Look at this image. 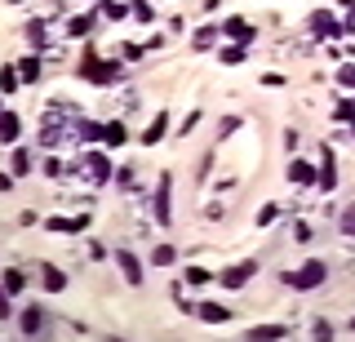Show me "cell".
<instances>
[{
	"label": "cell",
	"mask_w": 355,
	"mask_h": 342,
	"mask_svg": "<svg viewBox=\"0 0 355 342\" xmlns=\"http://www.w3.org/2000/svg\"><path fill=\"white\" fill-rule=\"evenodd\" d=\"M5 289H9V298L22 293V289H27V275H22L18 267H9V271H5Z\"/></svg>",
	"instance_id": "obj_25"
},
{
	"label": "cell",
	"mask_w": 355,
	"mask_h": 342,
	"mask_svg": "<svg viewBox=\"0 0 355 342\" xmlns=\"http://www.w3.org/2000/svg\"><path fill=\"white\" fill-rule=\"evenodd\" d=\"M120 58H125V62H138L142 58V45H125V49H120Z\"/></svg>",
	"instance_id": "obj_36"
},
{
	"label": "cell",
	"mask_w": 355,
	"mask_h": 342,
	"mask_svg": "<svg viewBox=\"0 0 355 342\" xmlns=\"http://www.w3.org/2000/svg\"><path fill=\"white\" fill-rule=\"evenodd\" d=\"M40 280H44V289H49V293H62L67 289V275L53 267V262H40Z\"/></svg>",
	"instance_id": "obj_17"
},
{
	"label": "cell",
	"mask_w": 355,
	"mask_h": 342,
	"mask_svg": "<svg viewBox=\"0 0 355 342\" xmlns=\"http://www.w3.org/2000/svg\"><path fill=\"white\" fill-rule=\"evenodd\" d=\"M351 134H355V120H351Z\"/></svg>",
	"instance_id": "obj_44"
},
{
	"label": "cell",
	"mask_w": 355,
	"mask_h": 342,
	"mask_svg": "<svg viewBox=\"0 0 355 342\" xmlns=\"http://www.w3.org/2000/svg\"><path fill=\"white\" fill-rule=\"evenodd\" d=\"M129 14L138 18V23H151V18H155V9L147 5V0H133V5H129Z\"/></svg>",
	"instance_id": "obj_32"
},
{
	"label": "cell",
	"mask_w": 355,
	"mask_h": 342,
	"mask_svg": "<svg viewBox=\"0 0 355 342\" xmlns=\"http://www.w3.org/2000/svg\"><path fill=\"white\" fill-rule=\"evenodd\" d=\"M89 227V214H76V218H44V231L53 236H76V231Z\"/></svg>",
	"instance_id": "obj_10"
},
{
	"label": "cell",
	"mask_w": 355,
	"mask_h": 342,
	"mask_svg": "<svg viewBox=\"0 0 355 342\" xmlns=\"http://www.w3.org/2000/svg\"><path fill=\"white\" fill-rule=\"evenodd\" d=\"M311 31H315L320 40H333V36H342V23L329 14V9H315V14H311Z\"/></svg>",
	"instance_id": "obj_9"
},
{
	"label": "cell",
	"mask_w": 355,
	"mask_h": 342,
	"mask_svg": "<svg viewBox=\"0 0 355 342\" xmlns=\"http://www.w3.org/2000/svg\"><path fill=\"white\" fill-rule=\"evenodd\" d=\"M116 182H120V191H138V169H133V164L116 169Z\"/></svg>",
	"instance_id": "obj_23"
},
{
	"label": "cell",
	"mask_w": 355,
	"mask_h": 342,
	"mask_svg": "<svg viewBox=\"0 0 355 342\" xmlns=\"http://www.w3.org/2000/svg\"><path fill=\"white\" fill-rule=\"evenodd\" d=\"M324 280H329V267H324L320 258H311V262H302L297 271H284V275H280V284H288V289H297V293L320 289Z\"/></svg>",
	"instance_id": "obj_3"
},
{
	"label": "cell",
	"mask_w": 355,
	"mask_h": 342,
	"mask_svg": "<svg viewBox=\"0 0 355 342\" xmlns=\"http://www.w3.org/2000/svg\"><path fill=\"white\" fill-rule=\"evenodd\" d=\"M253 275H258V262H253V258L249 262H231V267L218 275V284H222V289H244Z\"/></svg>",
	"instance_id": "obj_5"
},
{
	"label": "cell",
	"mask_w": 355,
	"mask_h": 342,
	"mask_svg": "<svg viewBox=\"0 0 355 342\" xmlns=\"http://www.w3.org/2000/svg\"><path fill=\"white\" fill-rule=\"evenodd\" d=\"M218 36H222V27H218V23L200 27L196 36H191V49H200V53H205V49H218Z\"/></svg>",
	"instance_id": "obj_16"
},
{
	"label": "cell",
	"mask_w": 355,
	"mask_h": 342,
	"mask_svg": "<svg viewBox=\"0 0 355 342\" xmlns=\"http://www.w3.org/2000/svg\"><path fill=\"white\" fill-rule=\"evenodd\" d=\"M338 85L355 94V62H342V67H338Z\"/></svg>",
	"instance_id": "obj_31"
},
{
	"label": "cell",
	"mask_w": 355,
	"mask_h": 342,
	"mask_svg": "<svg viewBox=\"0 0 355 342\" xmlns=\"http://www.w3.org/2000/svg\"><path fill=\"white\" fill-rule=\"evenodd\" d=\"M89 31H94V14H67V23H62V36H80V40H89Z\"/></svg>",
	"instance_id": "obj_14"
},
{
	"label": "cell",
	"mask_w": 355,
	"mask_h": 342,
	"mask_svg": "<svg viewBox=\"0 0 355 342\" xmlns=\"http://www.w3.org/2000/svg\"><path fill=\"white\" fill-rule=\"evenodd\" d=\"M9 5H22V0H9Z\"/></svg>",
	"instance_id": "obj_42"
},
{
	"label": "cell",
	"mask_w": 355,
	"mask_h": 342,
	"mask_svg": "<svg viewBox=\"0 0 355 342\" xmlns=\"http://www.w3.org/2000/svg\"><path fill=\"white\" fill-rule=\"evenodd\" d=\"M320 191H333V187H338V160H333V147H324V142H320Z\"/></svg>",
	"instance_id": "obj_7"
},
{
	"label": "cell",
	"mask_w": 355,
	"mask_h": 342,
	"mask_svg": "<svg viewBox=\"0 0 355 342\" xmlns=\"http://www.w3.org/2000/svg\"><path fill=\"white\" fill-rule=\"evenodd\" d=\"M18 116L14 112H5V116H0V138H5V142H18Z\"/></svg>",
	"instance_id": "obj_21"
},
{
	"label": "cell",
	"mask_w": 355,
	"mask_h": 342,
	"mask_svg": "<svg viewBox=\"0 0 355 342\" xmlns=\"http://www.w3.org/2000/svg\"><path fill=\"white\" fill-rule=\"evenodd\" d=\"M222 36H231V40H236V45H244V49H249L253 45V36H258V27H253L249 23V18H227V23H222Z\"/></svg>",
	"instance_id": "obj_6"
},
{
	"label": "cell",
	"mask_w": 355,
	"mask_h": 342,
	"mask_svg": "<svg viewBox=\"0 0 355 342\" xmlns=\"http://www.w3.org/2000/svg\"><path fill=\"white\" fill-rule=\"evenodd\" d=\"M275 218H280V205H262L258 209V227H271Z\"/></svg>",
	"instance_id": "obj_34"
},
{
	"label": "cell",
	"mask_w": 355,
	"mask_h": 342,
	"mask_svg": "<svg viewBox=\"0 0 355 342\" xmlns=\"http://www.w3.org/2000/svg\"><path fill=\"white\" fill-rule=\"evenodd\" d=\"M173 258H178L173 245H155L151 249V262H155V267H173Z\"/></svg>",
	"instance_id": "obj_24"
},
{
	"label": "cell",
	"mask_w": 355,
	"mask_h": 342,
	"mask_svg": "<svg viewBox=\"0 0 355 342\" xmlns=\"http://www.w3.org/2000/svg\"><path fill=\"white\" fill-rule=\"evenodd\" d=\"M9 187H14V178H9V173H0V191H9Z\"/></svg>",
	"instance_id": "obj_41"
},
{
	"label": "cell",
	"mask_w": 355,
	"mask_h": 342,
	"mask_svg": "<svg viewBox=\"0 0 355 342\" xmlns=\"http://www.w3.org/2000/svg\"><path fill=\"white\" fill-rule=\"evenodd\" d=\"M98 14L116 23V18H125V14H129V5H120V0H98Z\"/></svg>",
	"instance_id": "obj_22"
},
{
	"label": "cell",
	"mask_w": 355,
	"mask_h": 342,
	"mask_svg": "<svg viewBox=\"0 0 355 342\" xmlns=\"http://www.w3.org/2000/svg\"><path fill=\"white\" fill-rule=\"evenodd\" d=\"M164 134H169V112H155V120L147 129H142V147H155V142H160Z\"/></svg>",
	"instance_id": "obj_11"
},
{
	"label": "cell",
	"mask_w": 355,
	"mask_h": 342,
	"mask_svg": "<svg viewBox=\"0 0 355 342\" xmlns=\"http://www.w3.org/2000/svg\"><path fill=\"white\" fill-rule=\"evenodd\" d=\"M80 76L89 85H98V89H111V85L125 80V58H98L94 45H85V58H80Z\"/></svg>",
	"instance_id": "obj_1"
},
{
	"label": "cell",
	"mask_w": 355,
	"mask_h": 342,
	"mask_svg": "<svg viewBox=\"0 0 355 342\" xmlns=\"http://www.w3.org/2000/svg\"><path fill=\"white\" fill-rule=\"evenodd\" d=\"M333 120H342V125H351V120H355V103H351V98H342V103L333 107Z\"/></svg>",
	"instance_id": "obj_29"
},
{
	"label": "cell",
	"mask_w": 355,
	"mask_h": 342,
	"mask_svg": "<svg viewBox=\"0 0 355 342\" xmlns=\"http://www.w3.org/2000/svg\"><path fill=\"white\" fill-rule=\"evenodd\" d=\"M116 267L125 271V284H133V289H142V262L133 249H116Z\"/></svg>",
	"instance_id": "obj_8"
},
{
	"label": "cell",
	"mask_w": 355,
	"mask_h": 342,
	"mask_svg": "<svg viewBox=\"0 0 355 342\" xmlns=\"http://www.w3.org/2000/svg\"><path fill=\"white\" fill-rule=\"evenodd\" d=\"M155 223H160V227L173 223V178H169V173L155 178Z\"/></svg>",
	"instance_id": "obj_4"
},
{
	"label": "cell",
	"mask_w": 355,
	"mask_h": 342,
	"mask_svg": "<svg viewBox=\"0 0 355 342\" xmlns=\"http://www.w3.org/2000/svg\"><path fill=\"white\" fill-rule=\"evenodd\" d=\"M18 85H22L18 80V67H0V94H14Z\"/></svg>",
	"instance_id": "obj_26"
},
{
	"label": "cell",
	"mask_w": 355,
	"mask_h": 342,
	"mask_svg": "<svg viewBox=\"0 0 355 342\" xmlns=\"http://www.w3.org/2000/svg\"><path fill=\"white\" fill-rule=\"evenodd\" d=\"M187 284H214V271H205V267H187Z\"/></svg>",
	"instance_id": "obj_33"
},
{
	"label": "cell",
	"mask_w": 355,
	"mask_h": 342,
	"mask_svg": "<svg viewBox=\"0 0 355 342\" xmlns=\"http://www.w3.org/2000/svg\"><path fill=\"white\" fill-rule=\"evenodd\" d=\"M0 116H5V103H0Z\"/></svg>",
	"instance_id": "obj_43"
},
{
	"label": "cell",
	"mask_w": 355,
	"mask_h": 342,
	"mask_svg": "<svg viewBox=\"0 0 355 342\" xmlns=\"http://www.w3.org/2000/svg\"><path fill=\"white\" fill-rule=\"evenodd\" d=\"M71 178H80L85 187H107L116 178V169H111L107 151H80V156L71 160Z\"/></svg>",
	"instance_id": "obj_2"
},
{
	"label": "cell",
	"mask_w": 355,
	"mask_h": 342,
	"mask_svg": "<svg viewBox=\"0 0 355 342\" xmlns=\"http://www.w3.org/2000/svg\"><path fill=\"white\" fill-rule=\"evenodd\" d=\"M125 138H129V129L120 125V120H107V125H103V142H107V151H111V147H120Z\"/></svg>",
	"instance_id": "obj_20"
},
{
	"label": "cell",
	"mask_w": 355,
	"mask_h": 342,
	"mask_svg": "<svg viewBox=\"0 0 355 342\" xmlns=\"http://www.w3.org/2000/svg\"><path fill=\"white\" fill-rule=\"evenodd\" d=\"M338 231H342V236H355V205H347L338 214Z\"/></svg>",
	"instance_id": "obj_28"
},
{
	"label": "cell",
	"mask_w": 355,
	"mask_h": 342,
	"mask_svg": "<svg viewBox=\"0 0 355 342\" xmlns=\"http://www.w3.org/2000/svg\"><path fill=\"white\" fill-rule=\"evenodd\" d=\"M40 76H44V62H40V53H27V58L18 62V80H22V85H36Z\"/></svg>",
	"instance_id": "obj_13"
},
{
	"label": "cell",
	"mask_w": 355,
	"mask_h": 342,
	"mask_svg": "<svg viewBox=\"0 0 355 342\" xmlns=\"http://www.w3.org/2000/svg\"><path fill=\"white\" fill-rule=\"evenodd\" d=\"M311 334H315V338H333V325H324V320H315V325H311Z\"/></svg>",
	"instance_id": "obj_38"
},
{
	"label": "cell",
	"mask_w": 355,
	"mask_h": 342,
	"mask_svg": "<svg viewBox=\"0 0 355 342\" xmlns=\"http://www.w3.org/2000/svg\"><path fill=\"white\" fill-rule=\"evenodd\" d=\"M196 316L205 320V325H227V320H231V311H227V307H218V302H200Z\"/></svg>",
	"instance_id": "obj_18"
},
{
	"label": "cell",
	"mask_w": 355,
	"mask_h": 342,
	"mask_svg": "<svg viewBox=\"0 0 355 342\" xmlns=\"http://www.w3.org/2000/svg\"><path fill=\"white\" fill-rule=\"evenodd\" d=\"M218 58L227 62V67H236V62H244V45H227V49H218Z\"/></svg>",
	"instance_id": "obj_30"
},
{
	"label": "cell",
	"mask_w": 355,
	"mask_h": 342,
	"mask_svg": "<svg viewBox=\"0 0 355 342\" xmlns=\"http://www.w3.org/2000/svg\"><path fill=\"white\" fill-rule=\"evenodd\" d=\"M44 173H49V178H62V173H71V164H62V160H44Z\"/></svg>",
	"instance_id": "obj_35"
},
{
	"label": "cell",
	"mask_w": 355,
	"mask_h": 342,
	"mask_svg": "<svg viewBox=\"0 0 355 342\" xmlns=\"http://www.w3.org/2000/svg\"><path fill=\"white\" fill-rule=\"evenodd\" d=\"M253 342H271V338H288V325H253L249 329Z\"/></svg>",
	"instance_id": "obj_19"
},
{
	"label": "cell",
	"mask_w": 355,
	"mask_h": 342,
	"mask_svg": "<svg viewBox=\"0 0 355 342\" xmlns=\"http://www.w3.org/2000/svg\"><path fill=\"white\" fill-rule=\"evenodd\" d=\"M351 329H355V320H351Z\"/></svg>",
	"instance_id": "obj_45"
},
{
	"label": "cell",
	"mask_w": 355,
	"mask_h": 342,
	"mask_svg": "<svg viewBox=\"0 0 355 342\" xmlns=\"http://www.w3.org/2000/svg\"><path fill=\"white\" fill-rule=\"evenodd\" d=\"M315 178H320L315 164H306V160H293V164H288V182H293V187H315Z\"/></svg>",
	"instance_id": "obj_12"
},
{
	"label": "cell",
	"mask_w": 355,
	"mask_h": 342,
	"mask_svg": "<svg viewBox=\"0 0 355 342\" xmlns=\"http://www.w3.org/2000/svg\"><path fill=\"white\" fill-rule=\"evenodd\" d=\"M236 129H240V120H236V116H227V120H222V129H218V134L227 138V134H236Z\"/></svg>",
	"instance_id": "obj_39"
},
{
	"label": "cell",
	"mask_w": 355,
	"mask_h": 342,
	"mask_svg": "<svg viewBox=\"0 0 355 342\" xmlns=\"http://www.w3.org/2000/svg\"><path fill=\"white\" fill-rule=\"evenodd\" d=\"M262 85H266V89H280L284 76H280V71H266V76H262Z\"/></svg>",
	"instance_id": "obj_37"
},
{
	"label": "cell",
	"mask_w": 355,
	"mask_h": 342,
	"mask_svg": "<svg viewBox=\"0 0 355 342\" xmlns=\"http://www.w3.org/2000/svg\"><path fill=\"white\" fill-rule=\"evenodd\" d=\"M0 320H9V289H0Z\"/></svg>",
	"instance_id": "obj_40"
},
{
	"label": "cell",
	"mask_w": 355,
	"mask_h": 342,
	"mask_svg": "<svg viewBox=\"0 0 355 342\" xmlns=\"http://www.w3.org/2000/svg\"><path fill=\"white\" fill-rule=\"evenodd\" d=\"M14 173H18V178H27V173H31V151L27 147L14 151Z\"/></svg>",
	"instance_id": "obj_27"
},
{
	"label": "cell",
	"mask_w": 355,
	"mask_h": 342,
	"mask_svg": "<svg viewBox=\"0 0 355 342\" xmlns=\"http://www.w3.org/2000/svg\"><path fill=\"white\" fill-rule=\"evenodd\" d=\"M18 329H22V334H27V338L44 334V311H40V307H27V311L18 316Z\"/></svg>",
	"instance_id": "obj_15"
}]
</instances>
